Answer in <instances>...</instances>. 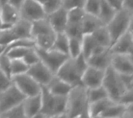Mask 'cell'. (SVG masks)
<instances>
[{
    "instance_id": "cell-1",
    "label": "cell",
    "mask_w": 133,
    "mask_h": 118,
    "mask_svg": "<svg viewBox=\"0 0 133 118\" xmlns=\"http://www.w3.org/2000/svg\"><path fill=\"white\" fill-rule=\"evenodd\" d=\"M87 88L83 84L71 88L66 98V118H89Z\"/></svg>"
},
{
    "instance_id": "cell-2",
    "label": "cell",
    "mask_w": 133,
    "mask_h": 118,
    "mask_svg": "<svg viewBox=\"0 0 133 118\" xmlns=\"http://www.w3.org/2000/svg\"><path fill=\"white\" fill-rule=\"evenodd\" d=\"M87 67V61L81 53L75 58H69L61 66L55 75L72 87H74L82 84V75Z\"/></svg>"
},
{
    "instance_id": "cell-3",
    "label": "cell",
    "mask_w": 133,
    "mask_h": 118,
    "mask_svg": "<svg viewBox=\"0 0 133 118\" xmlns=\"http://www.w3.org/2000/svg\"><path fill=\"white\" fill-rule=\"evenodd\" d=\"M132 12L125 9H121L116 12L114 17L106 26L111 37L112 45L127 31H132Z\"/></svg>"
},
{
    "instance_id": "cell-4",
    "label": "cell",
    "mask_w": 133,
    "mask_h": 118,
    "mask_svg": "<svg viewBox=\"0 0 133 118\" xmlns=\"http://www.w3.org/2000/svg\"><path fill=\"white\" fill-rule=\"evenodd\" d=\"M108 94V97L114 102L118 103L121 95L126 91L119 74L111 66L105 71V75L102 84Z\"/></svg>"
},
{
    "instance_id": "cell-5",
    "label": "cell",
    "mask_w": 133,
    "mask_h": 118,
    "mask_svg": "<svg viewBox=\"0 0 133 118\" xmlns=\"http://www.w3.org/2000/svg\"><path fill=\"white\" fill-rule=\"evenodd\" d=\"M35 49L41 61L47 66L54 74L57 73L61 66L70 58L66 54L57 52L53 49L43 50L37 47H35Z\"/></svg>"
},
{
    "instance_id": "cell-6",
    "label": "cell",
    "mask_w": 133,
    "mask_h": 118,
    "mask_svg": "<svg viewBox=\"0 0 133 118\" xmlns=\"http://www.w3.org/2000/svg\"><path fill=\"white\" fill-rule=\"evenodd\" d=\"M26 97L12 84L6 90L0 92V115L23 102Z\"/></svg>"
},
{
    "instance_id": "cell-7",
    "label": "cell",
    "mask_w": 133,
    "mask_h": 118,
    "mask_svg": "<svg viewBox=\"0 0 133 118\" xmlns=\"http://www.w3.org/2000/svg\"><path fill=\"white\" fill-rule=\"evenodd\" d=\"M20 18L30 22L38 21L47 17V13L42 6L36 0H25L19 9Z\"/></svg>"
},
{
    "instance_id": "cell-8",
    "label": "cell",
    "mask_w": 133,
    "mask_h": 118,
    "mask_svg": "<svg viewBox=\"0 0 133 118\" xmlns=\"http://www.w3.org/2000/svg\"><path fill=\"white\" fill-rule=\"evenodd\" d=\"M13 84L25 97L35 96L41 93V85L27 73L12 77Z\"/></svg>"
},
{
    "instance_id": "cell-9",
    "label": "cell",
    "mask_w": 133,
    "mask_h": 118,
    "mask_svg": "<svg viewBox=\"0 0 133 118\" xmlns=\"http://www.w3.org/2000/svg\"><path fill=\"white\" fill-rule=\"evenodd\" d=\"M112 57V54L110 52L109 48L97 45L87 61L89 66L106 71L111 65Z\"/></svg>"
},
{
    "instance_id": "cell-10",
    "label": "cell",
    "mask_w": 133,
    "mask_h": 118,
    "mask_svg": "<svg viewBox=\"0 0 133 118\" xmlns=\"http://www.w3.org/2000/svg\"><path fill=\"white\" fill-rule=\"evenodd\" d=\"M26 73L41 86H46L55 75L41 61L29 66Z\"/></svg>"
},
{
    "instance_id": "cell-11",
    "label": "cell",
    "mask_w": 133,
    "mask_h": 118,
    "mask_svg": "<svg viewBox=\"0 0 133 118\" xmlns=\"http://www.w3.org/2000/svg\"><path fill=\"white\" fill-rule=\"evenodd\" d=\"M105 75V71L91 66L87 67L81 78L82 84L87 89L101 86Z\"/></svg>"
},
{
    "instance_id": "cell-12",
    "label": "cell",
    "mask_w": 133,
    "mask_h": 118,
    "mask_svg": "<svg viewBox=\"0 0 133 118\" xmlns=\"http://www.w3.org/2000/svg\"><path fill=\"white\" fill-rule=\"evenodd\" d=\"M109 51L114 54H133V33L132 31H127L121 35L110 47Z\"/></svg>"
},
{
    "instance_id": "cell-13",
    "label": "cell",
    "mask_w": 133,
    "mask_h": 118,
    "mask_svg": "<svg viewBox=\"0 0 133 118\" xmlns=\"http://www.w3.org/2000/svg\"><path fill=\"white\" fill-rule=\"evenodd\" d=\"M110 66L120 74H133L132 54H112Z\"/></svg>"
},
{
    "instance_id": "cell-14",
    "label": "cell",
    "mask_w": 133,
    "mask_h": 118,
    "mask_svg": "<svg viewBox=\"0 0 133 118\" xmlns=\"http://www.w3.org/2000/svg\"><path fill=\"white\" fill-rule=\"evenodd\" d=\"M47 18L48 19L51 26L54 32L61 33L64 32L67 24V11L60 7L57 10L47 15Z\"/></svg>"
},
{
    "instance_id": "cell-15",
    "label": "cell",
    "mask_w": 133,
    "mask_h": 118,
    "mask_svg": "<svg viewBox=\"0 0 133 118\" xmlns=\"http://www.w3.org/2000/svg\"><path fill=\"white\" fill-rule=\"evenodd\" d=\"M26 118H34L41 109V95L40 94L26 97L22 102Z\"/></svg>"
},
{
    "instance_id": "cell-16",
    "label": "cell",
    "mask_w": 133,
    "mask_h": 118,
    "mask_svg": "<svg viewBox=\"0 0 133 118\" xmlns=\"http://www.w3.org/2000/svg\"><path fill=\"white\" fill-rule=\"evenodd\" d=\"M0 16L2 24L11 26L21 18L19 10L9 3L5 4L0 8Z\"/></svg>"
},
{
    "instance_id": "cell-17",
    "label": "cell",
    "mask_w": 133,
    "mask_h": 118,
    "mask_svg": "<svg viewBox=\"0 0 133 118\" xmlns=\"http://www.w3.org/2000/svg\"><path fill=\"white\" fill-rule=\"evenodd\" d=\"M46 88L54 95L66 96L73 87L64 81L63 80L57 77L56 75H54L53 78L46 85Z\"/></svg>"
},
{
    "instance_id": "cell-18",
    "label": "cell",
    "mask_w": 133,
    "mask_h": 118,
    "mask_svg": "<svg viewBox=\"0 0 133 118\" xmlns=\"http://www.w3.org/2000/svg\"><path fill=\"white\" fill-rule=\"evenodd\" d=\"M105 25L101 22L98 16L86 13L81 22V28L83 35L92 34L96 29Z\"/></svg>"
},
{
    "instance_id": "cell-19",
    "label": "cell",
    "mask_w": 133,
    "mask_h": 118,
    "mask_svg": "<svg viewBox=\"0 0 133 118\" xmlns=\"http://www.w3.org/2000/svg\"><path fill=\"white\" fill-rule=\"evenodd\" d=\"M11 30L15 37L18 39H32L31 37V22L20 18L11 27Z\"/></svg>"
},
{
    "instance_id": "cell-20",
    "label": "cell",
    "mask_w": 133,
    "mask_h": 118,
    "mask_svg": "<svg viewBox=\"0 0 133 118\" xmlns=\"http://www.w3.org/2000/svg\"><path fill=\"white\" fill-rule=\"evenodd\" d=\"M56 34L51 26L48 19L46 18L31 22V37L32 39L38 35Z\"/></svg>"
},
{
    "instance_id": "cell-21",
    "label": "cell",
    "mask_w": 133,
    "mask_h": 118,
    "mask_svg": "<svg viewBox=\"0 0 133 118\" xmlns=\"http://www.w3.org/2000/svg\"><path fill=\"white\" fill-rule=\"evenodd\" d=\"M114 101H112L109 97H107L93 103L89 104L88 106V112L89 117L91 118H98L101 115V114L110 105L113 104Z\"/></svg>"
},
{
    "instance_id": "cell-22",
    "label": "cell",
    "mask_w": 133,
    "mask_h": 118,
    "mask_svg": "<svg viewBox=\"0 0 133 118\" xmlns=\"http://www.w3.org/2000/svg\"><path fill=\"white\" fill-rule=\"evenodd\" d=\"M91 35L93 36V39L95 40L96 43L98 45L107 47V48H109L112 45L111 37L106 26L99 28Z\"/></svg>"
},
{
    "instance_id": "cell-23",
    "label": "cell",
    "mask_w": 133,
    "mask_h": 118,
    "mask_svg": "<svg viewBox=\"0 0 133 118\" xmlns=\"http://www.w3.org/2000/svg\"><path fill=\"white\" fill-rule=\"evenodd\" d=\"M116 12L117 10H116L113 7H112L106 0H101L100 9H99L98 17L105 26H107L111 21V19L114 17Z\"/></svg>"
},
{
    "instance_id": "cell-24",
    "label": "cell",
    "mask_w": 133,
    "mask_h": 118,
    "mask_svg": "<svg viewBox=\"0 0 133 118\" xmlns=\"http://www.w3.org/2000/svg\"><path fill=\"white\" fill-rule=\"evenodd\" d=\"M69 48V38L64 32L57 33L54 41L53 45L51 49L55 50L63 54H68Z\"/></svg>"
},
{
    "instance_id": "cell-25",
    "label": "cell",
    "mask_w": 133,
    "mask_h": 118,
    "mask_svg": "<svg viewBox=\"0 0 133 118\" xmlns=\"http://www.w3.org/2000/svg\"><path fill=\"white\" fill-rule=\"evenodd\" d=\"M125 106L119 103L110 105L101 114L99 118H122Z\"/></svg>"
},
{
    "instance_id": "cell-26",
    "label": "cell",
    "mask_w": 133,
    "mask_h": 118,
    "mask_svg": "<svg viewBox=\"0 0 133 118\" xmlns=\"http://www.w3.org/2000/svg\"><path fill=\"white\" fill-rule=\"evenodd\" d=\"M97 45H98L93 39L91 34L83 35L82 39V54L86 60H87L93 54L94 49Z\"/></svg>"
},
{
    "instance_id": "cell-27",
    "label": "cell",
    "mask_w": 133,
    "mask_h": 118,
    "mask_svg": "<svg viewBox=\"0 0 133 118\" xmlns=\"http://www.w3.org/2000/svg\"><path fill=\"white\" fill-rule=\"evenodd\" d=\"M56 34L53 35H38L33 38L35 41V47L43 49L48 50L51 49L55 39Z\"/></svg>"
},
{
    "instance_id": "cell-28",
    "label": "cell",
    "mask_w": 133,
    "mask_h": 118,
    "mask_svg": "<svg viewBox=\"0 0 133 118\" xmlns=\"http://www.w3.org/2000/svg\"><path fill=\"white\" fill-rule=\"evenodd\" d=\"M107 97H109L108 94L105 90V88L103 87V85L99 86L97 88L87 89V98H88L89 104Z\"/></svg>"
},
{
    "instance_id": "cell-29",
    "label": "cell",
    "mask_w": 133,
    "mask_h": 118,
    "mask_svg": "<svg viewBox=\"0 0 133 118\" xmlns=\"http://www.w3.org/2000/svg\"><path fill=\"white\" fill-rule=\"evenodd\" d=\"M29 66L24 61L22 58L11 59V75H14L26 73Z\"/></svg>"
},
{
    "instance_id": "cell-30",
    "label": "cell",
    "mask_w": 133,
    "mask_h": 118,
    "mask_svg": "<svg viewBox=\"0 0 133 118\" xmlns=\"http://www.w3.org/2000/svg\"><path fill=\"white\" fill-rule=\"evenodd\" d=\"M82 53V39L69 38L68 54L70 58H75Z\"/></svg>"
},
{
    "instance_id": "cell-31",
    "label": "cell",
    "mask_w": 133,
    "mask_h": 118,
    "mask_svg": "<svg viewBox=\"0 0 133 118\" xmlns=\"http://www.w3.org/2000/svg\"><path fill=\"white\" fill-rule=\"evenodd\" d=\"M64 33L68 36V38L82 39L83 34L82 32L81 23H67Z\"/></svg>"
},
{
    "instance_id": "cell-32",
    "label": "cell",
    "mask_w": 133,
    "mask_h": 118,
    "mask_svg": "<svg viewBox=\"0 0 133 118\" xmlns=\"http://www.w3.org/2000/svg\"><path fill=\"white\" fill-rule=\"evenodd\" d=\"M2 118H26L22 103L17 105L0 115Z\"/></svg>"
},
{
    "instance_id": "cell-33",
    "label": "cell",
    "mask_w": 133,
    "mask_h": 118,
    "mask_svg": "<svg viewBox=\"0 0 133 118\" xmlns=\"http://www.w3.org/2000/svg\"><path fill=\"white\" fill-rule=\"evenodd\" d=\"M84 15L85 12L81 8L67 11V23H81Z\"/></svg>"
},
{
    "instance_id": "cell-34",
    "label": "cell",
    "mask_w": 133,
    "mask_h": 118,
    "mask_svg": "<svg viewBox=\"0 0 133 118\" xmlns=\"http://www.w3.org/2000/svg\"><path fill=\"white\" fill-rule=\"evenodd\" d=\"M101 0H86L83 10L86 13L98 16L100 9Z\"/></svg>"
},
{
    "instance_id": "cell-35",
    "label": "cell",
    "mask_w": 133,
    "mask_h": 118,
    "mask_svg": "<svg viewBox=\"0 0 133 118\" xmlns=\"http://www.w3.org/2000/svg\"><path fill=\"white\" fill-rule=\"evenodd\" d=\"M44 7L47 15L61 7V0H36Z\"/></svg>"
},
{
    "instance_id": "cell-36",
    "label": "cell",
    "mask_w": 133,
    "mask_h": 118,
    "mask_svg": "<svg viewBox=\"0 0 133 118\" xmlns=\"http://www.w3.org/2000/svg\"><path fill=\"white\" fill-rule=\"evenodd\" d=\"M17 39L11 30V27L0 30V45L6 46L14 40Z\"/></svg>"
},
{
    "instance_id": "cell-37",
    "label": "cell",
    "mask_w": 133,
    "mask_h": 118,
    "mask_svg": "<svg viewBox=\"0 0 133 118\" xmlns=\"http://www.w3.org/2000/svg\"><path fill=\"white\" fill-rule=\"evenodd\" d=\"M31 48L26 47H16L12 48L4 53V54H6L10 59H18V58H22L25 54H26L28 49Z\"/></svg>"
},
{
    "instance_id": "cell-38",
    "label": "cell",
    "mask_w": 133,
    "mask_h": 118,
    "mask_svg": "<svg viewBox=\"0 0 133 118\" xmlns=\"http://www.w3.org/2000/svg\"><path fill=\"white\" fill-rule=\"evenodd\" d=\"M86 0H61V7L66 11L81 8L83 9Z\"/></svg>"
},
{
    "instance_id": "cell-39",
    "label": "cell",
    "mask_w": 133,
    "mask_h": 118,
    "mask_svg": "<svg viewBox=\"0 0 133 118\" xmlns=\"http://www.w3.org/2000/svg\"><path fill=\"white\" fill-rule=\"evenodd\" d=\"M22 59L28 66L32 65L40 61L38 55L35 49V47L29 48L26 54H25V56L22 58Z\"/></svg>"
},
{
    "instance_id": "cell-40",
    "label": "cell",
    "mask_w": 133,
    "mask_h": 118,
    "mask_svg": "<svg viewBox=\"0 0 133 118\" xmlns=\"http://www.w3.org/2000/svg\"><path fill=\"white\" fill-rule=\"evenodd\" d=\"M0 69L5 73L9 78H12L11 75V59L6 55L2 54L0 56Z\"/></svg>"
},
{
    "instance_id": "cell-41",
    "label": "cell",
    "mask_w": 133,
    "mask_h": 118,
    "mask_svg": "<svg viewBox=\"0 0 133 118\" xmlns=\"http://www.w3.org/2000/svg\"><path fill=\"white\" fill-rule=\"evenodd\" d=\"M13 84L12 80L0 69V92L6 90Z\"/></svg>"
},
{
    "instance_id": "cell-42",
    "label": "cell",
    "mask_w": 133,
    "mask_h": 118,
    "mask_svg": "<svg viewBox=\"0 0 133 118\" xmlns=\"http://www.w3.org/2000/svg\"><path fill=\"white\" fill-rule=\"evenodd\" d=\"M118 103L125 106L133 104V89L126 90L121 95Z\"/></svg>"
},
{
    "instance_id": "cell-43",
    "label": "cell",
    "mask_w": 133,
    "mask_h": 118,
    "mask_svg": "<svg viewBox=\"0 0 133 118\" xmlns=\"http://www.w3.org/2000/svg\"><path fill=\"white\" fill-rule=\"evenodd\" d=\"M121 80L126 90L133 89V74H120Z\"/></svg>"
},
{
    "instance_id": "cell-44",
    "label": "cell",
    "mask_w": 133,
    "mask_h": 118,
    "mask_svg": "<svg viewBox=\"0 0 133 118\" xmlns=\"http://www.w3.org/2000/svg\"><path fill=\"white\" fill-rule=\"evenodd\" d=\"M106 1L117 11L122 9V0H106Z\"/></svg>"
},
{
    "instance_id": "cell-45",
    "label": "cell",
    "mask_w": 133,
    "mask_h": 118,
    "mask_svg": "<svg viewBox=\"0 0 133 118\" xmlns=\"http://www.w3.org/2000/svg\"><path fill=\"white\" fill-rule=\"evenodd\" d=\"M133 117V104L126 105L125 109L123 114L122 118H132Z\"/></svg>"
},
{
    "instance_id": "cell-46",
    "label": "cell",
    "mask_w": 133,
    "mask_h": 118,
    "mask_svg": "<svg viewBox=\"0 0 133 118\" xmlns=\"http://www.w3.org/2000/svg\"><path fill=\"white\" fill-rule=\"evenodd\" d=\"M122 9L133 13V0H122Z\"/></svg>"
},
{
    "instance_id": "cell-47",
    "label": "cell",
    "mask_w": 133,
    "mask_h": 118,
    "mask_svg": "<svg viewBox=\"0 0 133 118\" xmlns=\"http://www.w3.org/2000/svg\"><path fill=\"white\" fill-rule=\"evenodd\" d=\"M24 2H25V0H9L8 3H9L10 5H13L14 7H15L16 9H18L19 10L21 6L24 3Z\"/></svg>"
},
{
    "instance_id": "cell-48",
    "label": "cell",
    "mask_w": 133,
    "mask_h": 118,
    "mask_svg": "<svg viewBox=\"0 0 133 118\" xmlns=\"http://www.w3.org/2000/svg\"><path fill=\"white\" fill-rule=\"evenodd\" d=\"M9 2V0H0V8L2 7L4 5L7 4Z\"/></svg>"
},
{
    "instance_id": "cell-49",
    "label": "cell",
    "mask_w": 133,
    "mask_h": 118,
    "mask_svg": "<svg viewBox=\"0 0 133 118\" xmlns=\"http://www.w3.org/2000/svg\"><path fill=\"white\" fill-rule=\"evenodd\" d=\"M5 46H3V45H0V56L3 54L4 51H5Z\"/></svg>"
}]
</instances>
